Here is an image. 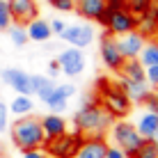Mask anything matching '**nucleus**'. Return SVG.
<instances>
[{
	"label": "nucleus",
	"mask_w": 158,
	"mask_h": 158,
	"mask_svg": "<svg viewBox=\"0 0 158 158\" xmlns=\"http://www.w3.org/2000/svg\"><path fill=\"white\" fill-rule=\"evenodd\" d=\"M73 126L78 128L80 135H87V138L101 135L103 138V133L112 126V117L101 106H96L92 101H85V106L73 115Z\"/></svg>",
	"instance_id": "f257e3e1"
},
{
	"label": "nucleus",
	"mask_w": 158,
	"mask_h": 158,
	"mask_svg": "<svg viewBox=\"0 0 158 158\" xmlns=\"http://www.w3.org/2000/svg\"><path fill=\"white\" fill-rule=\"evenodd\" d=\"M9 133H12V142L16 149L21 151H30V149H41L46 138H44L41 124L37 117H19L16 122L9 126Z\"/></svg>",
	"instance_id": "f03ea898"
},
{
	"label": "nucleus",
	"mask_w": 158,
	"mask_h": 158,
	"mask_svg": "<svg viewBox=\"0 0 158 158\" xmlns=\"http://www.w3.org/2000/svg\"><path fill=\"white\" fill-rule=\"evenodd\" d=\"M99 85H101V108H103L110 117L124 119V117L131 112V106H133V103L128 101V96L119 89V85L106 83V80H101Z\"/></svg>",
	"instance_id": "7ed1b4c3"
},
{
	"label": "nucleus",
	"mask_w": 158,
	"mask_h": 158,
	"mask_svg": "<svg viewBox=\"0 0 158 158\" xmlns=\"http://www.w3.org/2000/svg\"><path fill=\"white\" fill-rule=\"evenodd\" d=\"M110 133H112V140H115V147L124 151L128 158L140 149V144L144 142V138L135 131V124L126 122V119H119L117 124L110 126Z\"/></svg>",
	"instance_id": "20e7f679"
},
{
	"label": "nucleus",
	"mask_w": 158,
	"mask_h": 158,
	"mask_svg": "<svg viewBox=\"0 0 158 158\" xmlns=\"http://www.w3.org/2000/svg\"><path fill=\"white\" fill-rule=\"evenodd\" d=\"M99 23L108 30V35L112 37H122L128 32L138 30V16L128 9H117V12H103Z\"/></svg>",
	"instance_id": "39448f33"
},
{
	"label": "nucleus",
	"mask_w": 158,
	"mask_h": 158,
	"mask_svg": "<svg viewBox=\"0 0 158 158\" xmlns=\"http://www.w3.org/2000/svg\"><path fill=\"white\" fill-rule=\"evenodd\" d=\"M80 142H83V135L80 133H62L53 140H46L44 147H46V154L53 158H73L76 151H78Z\"/></svg>",
	"instance_id": "423d86ee"
},
{
	"label": "nucleus",
	"mask_w": 158,
	"mask_h": 158,
	"mask_svg": "<svg viewBox=\"0 0 158 158\" xmlns=\"http://www.w3.org/2000/svg\"><path fill=\"white\" fill-rule=\"evenodd\" d=\"M55 60H57V64H60V71H62L64 76H69V78L80 76V73L85 71V64H87L85 62V53L80 51V48H73V46L64 48Z\"/></svg>",
	"instance_id": "0eeeda50"
},
{
	"label": "nucleus",
	"mask_w": 158,
	"mask_h": 158,
	"mask_svg": "<svg viewBox=\"0 0 158 158\" xmlns=\"http://www.w3.org/2000/svg\"><path fill=\"white\" fill-rule=\"evenodd\" d=\"M60 37H62L69 46L85 51V48L94 41V28H92L89 23H73V25H67Z\"/></svg>",
	"instance_id": "6e6552de"
},
{
	"label": "nucleus",
	"mask_w": 158,
	"mask_h": 158,
	"mask_svg": "<svg viewBox=\"0 0 158 158\" xmlns=\"http://www.w3.org/2000/svg\"><path fill=\"white\" fill-rule=\"evenodd\" d=\"M7 7H9V14H12V21L19 25H25L39 16L37 0H7Z\"/></svg>",
	"instance_id": "1a4fd4ad"
},
{
	"label": "nucleus",
	"mask_w": 158,
	"mask_h": 158,
	"mask_svg": "<svg viewBox=\"0 0 158 158\" xmlns=\"http://www.w3.org/2000/svg\"><path fill=\"white\" fill-rule=\"evenodd\" d=\"M2 83L7 85V87H12L16 94H25V96L32 94L30 73L23 71V69H14V67L5 69V71H2Z\"/></svg>",
	"instance_id": "9d476101"
},
{
	"label": "nucleus",
	"mask_w": 158,
	"mask_h": 158,
	"mask_svg": "<svg viewBox=\"0 0 158 158\" xmlns=\"http://www.w3.org/2000/svg\"><path fill=\"white\" fill-rule=\"evenodd\" d=\"M101 57H103V64H106L110 71H119L124 64V57L117 48V37L112 35H106L101 39Z\"/></svg>",
	"instance_id": "9b49d317"
},
{
	"label": "nucleus",
	"mask_w": 158,
	"mask_h": 158,
	"mask_svg": "<svg viewBox=\"0 0 158 158\" xmlns=\"http://www.w3.org/2000/svg\"><path fill=\"white\" fill-rule=\"evenodd\" d=\"M144 44H147V37H142L138 30L128 32V35L117 37V48H119V53H122V57H124V60H128V57H138V55H140V51L144 48Z\"/></svg>",
	"instance_id": "f8f14e48"
},
{
	"label": "nucleus",
	"mask_w": 158,
	"mask_h": 158,
	"mask_svg": "<svg viewBox=\"0 0 158 158\" xmlns=\"http://www.w3.org/2000/svg\"><path fill=\"white\" fill-rule=\"evenodd\" d=\"M106 149H108V144L101 135L83 138V142H80L73 158H106Z\"/></svg>",
	"instance_id": "ddd939ff"
},
{
	"label": "nucleus",
	"mask_w": 158,
	"mask_h": 158,
	"mask_svg": "<svg viewBox=\"0 0 158 158\" xmlns=\"http://www.w3.org/2000/svg\"><path fill=\"white\" fill-rule=\"evenodd\" d=\"M119 89L128 96L131 103H144V99L149 96V83H147V80L122 78V80H119Z\"/></svg>",
	"instance_id": "4468645a"
},
{
	"label": "nucleus",
	"mask_w": 158,
	"mask_h": 158,
	"mask_svg": "<svg viewBox=\"0 0 158 158\" xmlns=\"http://www.w3.org/2000/svg\"><path fill=\"white\" fill-rule=\"evenodd\" d=\"M39 124H41V131H44V138L46 140H53V138H57V135L67 133V119L62 115H55V112L44 115L39 119Z\"/></svg>",
	"instance_id": "2eb2a0df"
},
{
	"label": "nucleus",
	"mask_w": 158,
	"mask_h": 158,
	"mask_svg": "<svg viewBox=\"0 0 158 158\" xmlns=\"http://www.w3.org/2000/svg\"><path fill=\"white\" fill-rule=\"evenodd\" d=\"M76 12L85 21H99L106 12V0H76Z\"/></svg>",
	"instance_id": "dca6fc26"
},
{
	"label": "nucleus",
	"mask_w": 158,
	"mask_h": 158,
	"mask_svg": "<svg viewBox=\"0 0 158 158\" xmlns=\"http://www.w3.org/2000/svg\"><path fill=\"white\" fill-rule=\"evenodd\" d=\"M25 32H28V39L30 41H37V44H46L48 39L53 37V30H51V23L44 19H32L30 23H25Z\"/></svg>",
	"instance_id": "f3484780"
},
{
	"label": "nucleus",
	"mask_w": 158,
	"mask_h": 158,
	"mask_svg": "<svg viewBox=\"0 0 158 158\" xmlns=\"http://www.w3.org/2000/svg\"><path fill=\"white\" fill-rule=\"evenodd\" d=\"M135 131H138L144 140H154L158 135V112L144 110L142 115H140V119L135 122Z\"/></svg>",
	"instance_id": "a211bd4d"
},
{
	"label": "nucleus",
	"mask_w": 158,
	"mask_h": 158,
	"mask_svg": "<svg viewBox=\"0 0 158 158\" xmlns=\"http://www.w3.org/2000/svg\"><path fill=\"white\" fill-rule=\"evenodd\" d=\"M138 32L142 37H156L158 35V9L149 7L144 14L138 16Z\"/></svg>",
	"instance_id": "6ab92c4d"
},
{
	"label": "nucleus",
	"mask_w": 158,
	"mask_h": 158,
	"mask_svg": "<svg viewBox=\"0 0 158 158\" xmlns=\"http://www.w3.org/2000/svg\"><path fill=\"white\" fill-rule=\"evenodd\" d=\"M30 83H32V94L39 96L41 103H46V99L53 94V89H55V80H53L51 76L30 73Z\"/></svg>",
	"instance_id": "aec40b11"
},
{
	"label": "nucleus",
	"mask_w": 158,
	"mask_h": 158,
	"mask_svg": "<svg viewBox=\"0 0 158 158\" xmlns=\"http://www.w3.org/2000/svg\"><path fill=\"white\" fill-rule=\"evenodd\" d=\"M9 115H16V117H28L35 112V101L32 96H25V94H16V99L9 103Z\"/></svg>",
	"instance_id": "412c9836"
},
{
	"label": "nucleus",
	"mask_w": 158,
	"mask_h": 158,
	"mask_svg": "<svg viewBox=\"0 0 158 158\" xmlns=\"http://www.w3.org/2000/svg\"><path fill=\"white\" fill-rule=\"evenodd\" d=\"M122 78H131V80H144V67H142V62H140L138 57H128V60H124V64H122V69L117 71Z\"/></svg>",
	"instance_id": "4be33fe9"
},
{
	"label": "nucleus",
	"mask_w": 158,
	"mask_h": 158,
	"mask_svg": "<svg viewBox=\"0 0 158 158\" xmlns=\"http://www.w3.org/2000/svg\"><path fill=\"white\" fill-rule=\"evenodd\" d=\"M138 60L142 62V67H156V64H158V41L144 44V48L140 51Z\"/></svg>",
	"instance_id": "5701e85b"
},
{
	"label": "nucleus",
	"mask_w": 158,
	"mask_h": 158,
	"mask_svg": "<svg viewBox=\"0 0 158 158\" xmlns=\"http://www.w3.org/2000/svg\"><path fill=\"white\" fill-rule=\"evenodd\" d=\"M7 32H9V39H12V44L16 48H23L25 44H28L30 39H28V32H25V25H19V23H12L7 28Z\"/></svg>",
	"instance_id": "b1692460"
},
{
	"label": "nucleus",
	"mask_w": 158,
	"mask_h": 158,
	"mask_svg": "<svg viewBox=\"0 0 158 158\" xmlns=\"http://www.w3.org/2000/svg\"><path fill=\"white\" fill-rule=\"evenodd\" d=\"M46 106H48V110H51V112H55V115H62V112H67L69 101L62 99L60 94H55V89H53V94L46 99Z\"/></svg>",
	"instance_id": "393cba45"
},
{
	"label": "nucleus",
	"mask_w": 158,
	"mask_h": 158,
	"mask_svg": "<svg viewBox=\"0 0 158 158\" xmlns=\"http://www.w3.org/2000/svg\"><path fill=\"white\" fill-rule=\"evenodd\" d=\"M131 158H158V144L154 140H144V142L140 144V149Z\"/></svg>",
	"instance_id": "a878e982"
},
{
	"label": "nucleus",
	"mask_w": 158,
	"mask_h": 158,
	"mask_svg": "<svg viewBox=\"0 0 158 158\" xmlns=\"http://www.w3.org/2000/svg\"><path fill=\"white\" fill-rule=\"evenodd\" d=\"M154 2L156 0H126V9L133 12L135 16H140V14H144L149 7H154Z\"/></svg>",
	"instance_id": "bb28decb"
},
{
	"label": "nucleus",
	"mask_w": 158,
	"mask_h": 158,
	"mask_svg": "<svg viewBox=\"0 0 158 158\" xmlns=\"http://www.w3.org/2000/svg\"><path fill=\"white\" fill-rule=\"evenodd\" d=\"M12 14H9V7H7V0H0V30H7L12 25Z\"/></svg>",
	"instance_id": "cd10ccee"
},
{
	"label": "nucleus",
	"mask_w": 158,
	"mask_h": 158,
	"mask_svg": "<svg viewBox=\"0 0 158 158\" xmlns=\"http://www.w3.org/2000/svg\"><path fill=\"white\" fill-rule=\"evenodd\" d=\"M55 94H60L62 99H71V96H76V85L73 83H60L55 85Z\"/></svg>",
	"instance_id": "c85d7f7f"
},
{
	"label": "nucleus",
	"mask_w": 158,
	"mask_h": 158,
	"mask_svg": "<svg viewBox=\"0 0 158 158\" xmlns=\"http://www.w3.org/2000/svg\"><path fill=\"white\" fill-rule=\"evenodd\" d=\"M51 5L57 9V12L69 14V12H73V7H76V0H51Z\"/></svg>",
	"instance_id": "c756f323"
},
{
	"label": "nucleus",
	"mask_w": 158,
	"mask_h": 158,
	"mask_svg": "<svg viewBox=\"0 0 158 158\" xmlns=\"http://www.w3.org/2000/svg\"><path fill=\"white\" fill-rule=\"evenodd\" d=\"M144 80L149 87H158V64L156 67H144Z\"/></svg>",
	"instance_id": "7c9ffc66"
},
{
	"label": "nucleus",
	"mask_w": 158,
	"mask_h": 158,
	"mask_svg": "<svg viewBox=\"0 0 158 158\" xmlns=\"http://www.w3.org/2000/svg\"><path fill=\"white\" fill-rule=\"evenodd\" d=\"M7 128H9V108H7V103L0 101V133Z\"/></svg>",
	"instance_id": "2f4dec72"
},
{
	"label": "nucleus",
	"mask_w": 158,
	"mask_h": 158,
	"mask_svg": "<svg viewBox=\"0 0 158 158\" xmlns=\"http://www.w3.org/2000/svg\"><path fill=\"white\" fill-rule=\"evenodd\" d=\"M144 106H147V110L158 112V87H154V92H149V96L144 99Z\"/></svg>",
	"instance_id": "473e14b6"
},
{
	"label": "nucleus",
	"mask_w": 158,
	"mask_h": 158,
	"mask_svg": "<svg viewBox=\"0 0 158 158\" xmlns=\"http://www.w3.org/2000/svg\"><path fill=\"white\" fill-rule=\"evenodd\" d=\"M126 9V0H106V12H117Z\"/></svg>",
	"instance_id": "72a5a7b5"
},
{
	"label": "nucleus",
	"mask_w": 158,
	"mask_h": 158,
	"mask_svg": "<svg viewBox=\"0 0 158 158\" xmlns=\"http://www.w3.org/2000/svg\"><path fill=\"white\" fill-rule=\"evenodd\" d=\"M51 23V30H53V35H62L64 28H67V23H64L62 19H55V21H48Z\"/></svg>",
	"instance_id": "f704fd0d"
},
{
	"label": "nucleus",
	"mask_w": 158,
	"mask_h": 158,
	"mask_svg": "<svg viewBox=\"0 0 158 158\" xmlns=\"http://www.w3.org/2000/svg\"><path fill=\"white\" fill-rule=\"evenodd\" d=\"M106 158H128V156L124 154L119 147H108L106 149Z\"/></svg>",
	"instance_id": "c9c22d12"
},
{
	"label": "nucleus",
	"mask_w": 158,
	"mask_h": 158,
	"mask_svg": "<svg viewBox=\"0 0 158 158\" xmlns=\"http://www.w3.org/2000/svg\"><path fill=\"white\" fill-rule=\"evenodd\" d=\"M23 158H46L41 154V149H30V151H23Z\"/></svg>",
	"instance_id": "e433bc0d"
},
{
	"label": "nucleus",
	"mask_w": 158,
	"mask_h": 158,
	"mask_svg": "<svg viewBox=\"0 0 158 158\" xmlns=\"http://www.w3.org/2000/svg\"><path fill=\"white\" fill-rule=\"evenodd\" d=\"M48 73H51V76H57V73H60V64H57V60H51V62H48Z\"/></svg>",
	"instance_id": "4c0bfd02"
}]
</instances>
